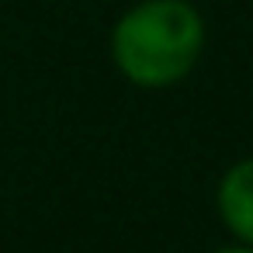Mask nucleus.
Returning a JSON list of instances; mask_svg holds the SVG:
<instances>
[{"mask_svg": "<svg viewBox=\"0 0 253 253\" xmlns=\"http://www.w3.org/2000/svg\"><path fill=\"white\" fill-rule=\"evenodd\" d=\"M218 215L239 243L253 246V160H243L225 170L218 184Z\"/></svg>", "mask_w": 253, "mask_h": 253, "instance_id": "nucleus-2", "label": "nucleus"}, {"mask_svg": "<svg viewBox=\"0 0 253 253\" xmlns=\"http://www.w3.org/2000/svg\"><path fill=\"white\" fill-rule=\"evenodd\" d=\"M205 49V21L187 0H142L111 32V59L135 87L184 80Z\"/></svg>", "mask_w": 253, "mask_h": 253, "instance_id": "nucleus-1", "label": "nucleus"}, {"mask_svg": "<svg viewBox=\"0 0 253 253\" xmlns=\"http://www.w3.org/2000/svg\"><path fill=\"white\" fill-rule=\"evenodd\" d=\"M215 253H253L250 243H239V246H225V250H215Z\"/></svg>", "mask_w": 253, "mask_h": 253, "instance_id": "nucleus-3", "label": "nucleus"}]
</instances>
